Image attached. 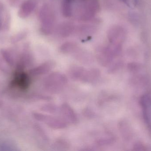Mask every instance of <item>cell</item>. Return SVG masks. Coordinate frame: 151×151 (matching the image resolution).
I'll use <instances>...</instances> for the list:
<instances>
[{"instance_id":"obj_9","label":"cell","mask_w":151,"mask_h":151,"mask_svg":"<svg viewBox=\"0 0 151 151\" xmlns=\"http://www.w3.org/2000/svg\"><path fill=\"white\" fill-rule=\"evenodd\" d=\"M124 3L130 8L134 9L137 4V0H122Z\"/></svg>"},{"instance_id":"obj_1","label":"cell","mask_w":151,"mask_h":151,"mask_svg":"<svg viewBox=\"0 0 151 151\" xmlns=\"http://www.w3.org/2000/svg\"><path fill=\"white\" fill-rule=\"evenodd\" d=\"M69 74L73 79L84 82H92L100 77V72L97 69L87 70L81 66H75L69 70Z\"/></svg>"},{"instance_id":"obj_10","label":"cell","mask_w":151,"mask_h":151,"mask_svg":"<svg viewBox=\"0 0 151 151\" xmlns=\"http://www.w3.org/2000/svg\"><path fill=\"white\" fill-rule=\"evenodd\" d=\"M113 141V139L112 138H104L100 139L97 142V143L99 145H106L111 143Z\"/></svg>"},{"instance_id":"obj_3","label":"cell","mask_w":151,"mask_h":151,"mask_svg":"<svg viewBox=\"0 0 151 151\" xmlns=\"http://www.w3.org/2000/svg\"><path fill=\"white\" fill-rule=\"evenodd\" d=\"M35 116L39 121L45 123L53 129H63L67 126V123L63 119L56 117L38 113H35Z\"/></svg>"},{"instance_id":"obj_11","label":"cell","mask_w":151,"mask_h":151,"mask_svg":"<svg viewBox=\"0 0 151 151\" xmlns=\"http://www.w3.org/2000/svg\"><path fill=\"white\" fill-rule=\"evenodd\" d=\"M68 144L66 143V142H64L63 141H60V142H57L55 144V145L56 146L57 148H62V147H66L67 146Z\"/></svg>"},{"instance_id":"obj_7","label":"cell","mask_w":151,"mask_h":151,"mask_svg":"<svg viewBox=\"0 0 151 151\" xmlns=\"http://www.w3.org/2000/svg\"><path fill=\"white\" fill-rule=\"evenodd\" d=\"M55 63L52 61H47L32 70V74L34 75H41L49 72L55 67Z\"/></svg>"},{"instance_id":"obj_6","label":"cell","mask_w":151,"mask_h":151,"mask_svg":"<svg viewBox=\"0 0 151 151\" xmlns=\"http://www.w3.org/2000/svg\"><path fill=\"white\" fill-rule=\"evenodd\" d=\"M13 81V84L18 86L20 89L25 90L29 87L30 79L28 75L24 72L17 73Z\"/></svg>"},{"instance_id":"obj_8","label":"cell","mask_w":151,"mask_h":151,"mask_svg":"<svg viewBox=\"0 0 151 151\" xmlns=\"http://www.w3.org/2000/svg\"><path fill=\"white\" fill-rule=\"evenodd\" d=\"M42 110L44 111L50 113H55L57 111L58 109L54 105L47 104L42 107Z\"/></svg>"},{"instance_id":"obj_2","label":"cell","mask_w":151,"mask_h":151,"mask_svg":"<svg viewBox=\"0 0 151 151\" xmlns=\"http://www.w3.org/2000/svg\"><path fill=\"white\" fill-rule=\"evenodd\" d=\"M66 76L61 73L55 72L50 74L44 80V86L46 90L51 93H58L62 91L67 85Z\"/></svg>"},{"instance_id":"obj_5","label":"cell","mask_w":151,"mask_h":151,"mask_svg":"<svg viewBox=\"0 0 151 151\" xmlns=\"http://www.w3.org/2000/svg\"><path fill=\"white\" fill-rule=\"evenodd\" d=\"M59 111L65 122L71 124H75L77 122V118L76 114L73 108L68 104H63L60 107Z\"/></svg>"},{"instance_id":"obj_4","label":"cell","mask_w":151,"mask_h":151,"mask_svg":"<svg viewBox=\"0 0 151 151\" xmlns=\"http://www.w3.org/2000/svg\"><path fill=\"white\" fill-rule=\"evenodd\" d=\"M141 105L143 117L146 127L151 134V96L144 95L141 99Z\"/></svg>"}]
</instances>
